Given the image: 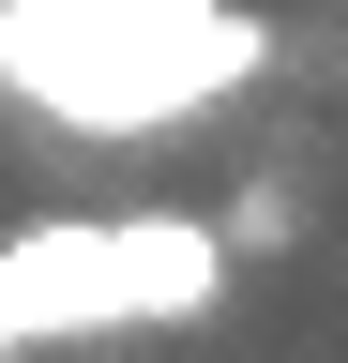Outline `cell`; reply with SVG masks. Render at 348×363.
<instances>
[{"label": "cell", "mask_w": 348, "mask_h": 363, "mask_svg": "<svg viewBox=\"0 0 348 363\" xmlns=\"http://www.w3.org/2000/svg\"><path fill=\"white\" fill-rule=\"evenodd\" d=\"M228 303L212 212H30L0 227V363L91 348V333H197Z\"/></svg>", "instance_id": "2"}, {"label": "cell", "mask_w": 348, "mask_h": 363, "mask_svg": "<svg viewBox=\"0 0 348 363\" xmlns=\"http://www.w3.org/2000/svg\"><path fill=\"white\" fill-rule=\"evenodd\" d=\"M273 76V16L242 0H0V106L46 136H182Z\"/></svg>", "instance_id": "1"}]
</instances>
